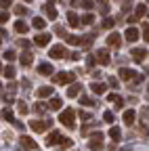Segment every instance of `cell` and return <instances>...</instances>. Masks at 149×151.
<instances>
[{
	"label": "cell",
	"instance_id": "1",
	"mask_svg": "<svg viewBox=\"0 0 149 151\" xmlns=\"http://www.w3.org/2000/svg\"><path fill=\"white\" fill-rule=\"evenodd\" d=\"M73 118H76V111H73L71 107H67V109L61 113V118H59V120H61V124H63V126L73 128V126H76V124H73Z\"/></svg>",
	"mask_w": 149,
	"mask_h": 151
},
{
	"label": "cell",
	"instance_id": "2",
	"mask_svg": "<svg viewBox=\"0 0 149 151\" xmlns=\"http://www.w3.org/2000/svg\"><path fill=\"white\" fill-rule=\"evenodd\" d=\"M73 80H76V73H73V71H61V73L55 76V82H57V84H69Z\"/></svg>",
	"mask_w": 149,
	"mask_h": 151
},
{
	"label": "cell",
	"instance_id": "3",
	"mask_svg": "<svg viewBox=\"0 0 149 151\" xmlns=\"http://www.w3.org/2000/svg\"><path fill=\"white\" fill-rule=\"evenodd\" d=\"M30 126H32V130L34 132H44V130H48L50 126H53V122L50 120H34V122H30Z\"/></svg>",
	"mask_w": 149,
	"mask_h": 151
},
{
	"label": "cell",
	"instance_id": "4",
	"mask_svg": "<svg viewBox=\"0 0 149 151\" xmlns=\"http://www.w3.org/2000/svg\"><path fill=\"white\" fill-rule=\"evenodd\" d=\"M88 147L92 151H99L103 147V132H95V134L90 137V141H88Z\"/></svg>",
	"mask_w": 149,
	"mask_h": 151
},
{
	"label": "cell",
	"instance_id": "5",
	"mask_svg": "<svg viewBox=\"0 0 149 151\" xmlns=\"http://www.w3.org/2000/svg\"><path fill=\"white\" fill-rule=\"evenodd\" d=\"M48 57H53V59H63V57H65V46H61V44L53 46L50 52H48Z\"/></svg>",
	"mask_w": 149,
	"mask_h": 151
},
{
	"label": "cell",
	"instance_id": "6",
	"mask_svg": "<svg viewBox=\"0 0 149 151\" xmlns=\"http://www.w3.org/2000/svg\"><path fill=\"white\" fill-rule=\"evenodd\" d=\"M19 61H21V65H23V67H30V65L34 63V55H32L30 50H23V52L19 55Z\"/></svg>",
	"mask_w": 149,
	"mask_h": 151
},
{
	"label": "cell",
	"instance_id": "7",
	"mask_svg": "<svg viewBox=\"0 0 149 151\" xmlns=\"http://www.w3.org/2000/svg\"><path fill=\"white\" fill-rule=\"evenodd\" d=\"M34 42L38 44V46H46L50 42V34H38V36L34 38Z\"/></svg>",
	"mask_w": 149,
	"mask_h": 151
},
{
	"label": "cell",
	"instance_id": "8",
	"mask_svg": "<svg viewBox=\"0 0 149 151\" xmlns=\"http://www.w3.org/2000/svg\"><path fill=\"white\" fill-rule=\"evenodd\" d=\"M19 141H21L23 149H38V143H34V139H30V137H25V134H23Z\"/></svg>",
	"mask_w": 149,
	"mask_h": 151
},
{
	"label": "cell",
	"instance_id": "9",
	"mask_svg": "<svg viewBox=\"0 0 149 151\" xmlns=\"http://www.w3.org/2000/svg\"><path fill=\"white\" fill-rule=\"evenodd\" d=\"M120 42H122V38H120V34H116V32H111V34L107 36V44H109V46H120Z\"/></svg>",
	"mask_w": 149,
	"mask_h": 151
},
{
	"label": "cell",
	"instance_id": "10",
	"mask_svg": "<svg viewBox=\"0 0 149 151\" xmlns=\"http://www.w3.org/2000/svg\"><path fill=\"white\" fill-rule=\"evenodd\" d=\"M36 94H38L40 99H46V97L53 94V86H40L38 90H36Z\"/></svg>",
	"mask_w": 149,
	"mask_h": 151
},
{
	"label": "cell",
	"instance_id": "11",
	"mask_svg": "<svg viewBox=\"0 0 149 151\" xmlns=\"http://www.w3.org/2000/svg\"><path fill=\"white\" fill-rule=\"evenodd\" d=\"M132 59L135 61H143V57H147V48H132Z\"/></svg>",
	"mask_w": 149,
	"mask_h": 151
},
{
	"label": "cell",
	"instance_id": "12",
	"mask_svg": "<svg viewBox=\"0 0 149 151\" xmlns=\"http://www.w3.org/2000/svg\"><path fill=\"white\" fill-rule=\"evenodd\" d=\"M95 61H99L101 65H107V63L111 61V59H109V52H107V50H99V52H97V59H95Z\"/></svg>",
	"mask_w": 149,
	"mask_h": 151
},
{
	"label": "cell",
	"instance_id": "13",
	"mask_svg": "<svg viewBox=\"0 0 149 151\" xmlns=\"http://www.w3.org/2000/svg\"><path fill=\"white\" fill-rule=\"evenodd\" d=\"M38 73L40 76H50L53 73V65L50 63H40L38 65Z\"/></svg>",
	"mask_w": 149,
	"mask_h": 151
},
{
	"label": "cell",
	"instance_id": "14",
	"mask_svg": "<svg viewBox=\"0 0 149 151\" xmlns=\"http://www.w3.org/2000/svg\"><path fill=\"white\" fill-rule=\"evenodd\" d=\"M120 78H122V80H132V78H135V69L122 67V69H120Z\"/></svg>",
	"mask_w": 149,
	"mask_h": 151
},
{
	"label": "cell",
	"instance_id": "15",
	"mask_svg": "<svg viewBox=\"0 0 149 151\" xmlns=\"http://www.w3.org/2000/svg\"><path fill=\"white\" fill-rule=\"evenodd\" d=\"M137 38H139V32H137L135 27H126V40H128V42H135Z\"/></svg>",
	"mask_w": 149,
	"mask_h": 151
},
{
	"label": "cell",
	"instance_id": "16",
	"mask_svg": "<svg viewBox=\"0 0 149 151\" xmlns=\"http://www.w3.org/2000/svg\"><path fill=\"white\" fill-rule=\"evenodd\" d=\"M80 92H82V84H71L67 90V97H78Z\"/></svg>",
	"mask_w": 149,
	"mask_h": 151
},
{
	"label": "cell",
	"instance_id": "17",
	"mask_svg": "<svg viewBox=\"0 0 149 151\" xmlns=\"http://www.w3.org/2000/svg\"><path fill=\"white\" fill-rule=\"evenodd\" d=\"M27 29H30V27H27V23H25V21H21V19L15 23V32H17V34H25Z\"/></svg>",
	"mask_w": 149,
	"mask_h": 151
},
{
	"label": "cell",
	"instance_id": "18",
	"mask_svg": "<svg viewBox=\"0 0 149 151\" xmlns=\"http://www.w3.org/2000/svg\"><path fill=\"white\" fill-rule=\"evenodd\" d=\"M67 21H69L71 27H78V25H80V19H78L76 13H67Z\"/></svg>",
	"mask_w": 149,
	"mask_h": 151
},
{
	"label": "cell",
	"instance_id": "19",
	"mask_svg": "<svg viewBox=\"0 0 149 151\" xmlns=\"http://www.w3.org/2000/svg\"><path fill=\"white\" fill-rule=\"evenodd\" d=\"M61 105H63L61 97H53V99H50V105H48V109H61Z\"/></svg>",
	"mask_w": 149,
	"mask_h": 151
},
{
	"label": "cell",
	"instance_id": "20",
	"mask_svg": "<svg viewBox=\"0 0 149 151\" xmlns=\"http://www.w3.org/2000/svg\"><path fill=\"white\" fill-rule=\"evenodd\" d=\"M122 118H124V122H126V124L130 126V124L135 122V111H132V109H128V111H124V116H122Z\"/></svg>",
	"mask_w": 149,
	"mask_h": 151
},
{
	"label": "cell",
	"instance_id": "21",
	"mask_svg": "<svg viewBox=\"0 0 149 151\" xmlns=\"http://www.w3.org/2000/svg\"><path fill=\"white\" fill-rule=\"evenodd\" d=\"M109 137L114 139V141H120V137H122L120 128H118V126H111V128H109Z\"/></svg>",
	"mask_w": 149,
	"mask_h": 151
},
{
	"label": "cell",
	"instance_id": "22",
	"mask_svg": "<svg viewBox=\"0 0 149 151\" xmlns=\"http://www.w3.org/2000/svg\"><path fill=\"white\" fill-rule=\"evenodd\" d=\"M59 137H61V134H59L57 130H55V132H50V134L46 137V145H55V143L59 141Z\"/></svg>",
	"mask_w": 149,
	"mask_h": 151
},
{
	"label": "cell",
	"instance_id": "23",
	"mask_svg": "<svg viewBox=\"0 0 149 151\" xmlns=\"http://www.w3.org/2000/svg\"><path fill=\"white\" fill-rule=\"evenodd\" d=\"M107 99H109V103H116L118 107H122V105H124V101H122V97H120V94H109Z\"/></svg>",
	"mask_w": 149,
	"mask_h": 151
},
{
	"label": "cell",
	"instance_id": "24",
	"mask_svg": "<svg viewBox=\"0 0 149 151\" xmlns=\"http://www.w3.org/2000/svg\"><path fill=\"white\" fill-rule=\"evenodd\" d=\"M105 90H107L105 84H95V82H92V92H95V94H103Z\"/></svg>",
	"mask_w": 149,
	"mask_h": 151
},
{
	"label": "cell",
	"instance_id": "25",
	"mask_svg": "<svg viewBox=\"0 0 149 151\" xmlns=\"http://www.w3.org/2000/svg\"><path fill=\"white\" fill-rule=\"evenodd\" d=\"M2 71H4V76H6L9 80H13V78H15V67H13V65H6Z\"/></svg>",
	"mask_w": 149,
	"mask_h": 151
},
{
	"label": "cell",
	"instance_id": "26",
	"mask_svg": "<svg viewBox=\"0 0 149 151\" xmlns=\"http://www.w3.org/2000/svg\"><path fill=\"white\" fill-rule=\"evenodd\" d=\"M92 21H95V17H92V15L88 13V15H84V17L80 19V25H90Z\"/></svg>",
	"mask_w": 149,
	"mask_h": 151
},
{
	"label": "cell",
	"instance_id": "27",
	"mask_svg": "<svg viewBox=\"0 0 149 151\" xmlns=\"http://www.w3.org/2000/svg\"><path fill=\"white\" fill-rule=\"evenodd\" d=\"M46 17H48V19H57V9L48 4V6H46Z\"/></svg>",
	"mask_w": 149,
	"mask_h": 151
},
{
	"label": "cell",
	"instance_id": "28",
	"mask_svg": "<svg viewBox=\"0 0 149 151\" xmlns=\"http://www.w3.org/2000/svg\"><path fill=\"white\" fill-rule=\"evenodd\" d=\"M61 147H71V139L69 137H59V141H57Z\"/></svg>",
	"mask_w": 149,
	"mask_h": 151
},
{
	"label": "cell",
	"instance_id": "29",
	"mask_svg": "<svg viewBox=\"0 0 149 151\" xmlns=\"http://www.w3.org/2000/svg\"><path fill=\"white\" fill-rule=\"evenodd\" d=\"M34 107H36V111H38V113H40V116H42V113H44V111L48 109V105H46V103H36Z\"/></svg>",
	"mask_w": 149,
	"mask_h": 151
},
{
	"label": "cell",
	"instance_id": "30",
	"mask_svg": "<svg viewBox=\"0 0 149 151\" xmlns=\"http://www.w3.org/2000/svg\"><path fill=\"white\" fill-rule=\"evenodd\" d=\"M44 25H46V23H44V19H42V17H36V19H34V27H38V29H42Z\"/></svg>",
	"mask_w": 149,
	"mask_h": 151
},
{
	"label": "cell",
	"instance_id": "31",
	"mask_svg": "<svg viewBox=\"0 0 149 151\" xmlns=\"http://www.w3.org/2000/svg\"><path fill=\"white\" fill-rule=\"evenodd\" d=\"M103 120H105L107 124H114L116 118H114V113H111V111H105V113H103Z\"/></svg>",
	"mask_w": 149,
	"mask_h": 151
},
{
	"label": "cell",
	"instance_id": "32",
	"mask_svg": "<svg viewBox=\"0 0 149 151\" xmlns=\"http://www.w3.org/2000/svg\"><path fill=\"white\" fill-rule=\"evenodd\" d=\"M143 15H147V6L145 4H137V17H143Z\"/></svg>",
	"mask_w": 149,
	"mask_h": 151
},
{
	"label": "cell",
	"instance_id": "33",
	"mask_svg": "<svg viewBox=\"0 0 149 151\" xmlns=\"http://www.w3.org/2000/svg\"><path fill=\"white\" fill-rule=\"evenodd\" d=\"M4 59H6V61H15V59H17V55H15V50H11V48H9V50L4 52Z\"/></svg>",
	"mask_w": 149,
	"mask_h": 151
},
{
	"label": "cell",
	"instance_id": "34",
	"mask_svg": "<svg viewBox=\"0 0 149 151\" xmlns=\"http://www.w3.org/2000/svg\"><path fill=\"white\" fill-rule=\"evenodd\" d=\"M67 42H69V44H73V46H76V44L80 46V42H82V38H78V36H69V38H67Z\"/></svg>",
	"mask_w": 149,
	"mask_h": 151
},
{
	"label": "cell",
	"instance_id": "35",
	"mask_svg": "<svg viewBox=\"0 0 149 151\" xmlns=\"http://www.w3.org/2000/svg\"><path fill=\"white\" fill-rule=\"evenodd\" d=\"M2 118L9 120V122H13V118H15V116H13V109H4V111H2Z\"/></svg>",
	"mask_w": 149,
	"mask_h": 151
},
{
	"label": "cell",
	"instance_id": "36",
	"mask_svg": "<svg viewBox=\"0 0 149 151\" xmlns=\"http://www.w3.org/2000/svg\"><path fill=\"white\" fill-rule=\"evenodd\" d=\"M15 13H17V15H25V13H27V6H23V4L15 6Z\"/></svg>",
	"mask_w": 149,
	"mask_h": 151
},
{
	"label": "cell",
	"instance_id": "37",
	"mask_svg": "<svg viewBox=\"0 0 149 151\" xmlns=\"http://www.w3.org/2000/svg\"><path fill=\"white\" fill-rule=\"evenodd\" d=\"M17 105H19V111H21V113H27V109H30V107H27V103H25V101H19Z\"/></svg>",
	"mask_w": 149,
	"mask_h": 151
},
{
	"label": "cell",
	"instance_id": "38",
	"mask_svg": "<svg viewBox=\"0 0 149 151\" xmlns=\"http://www.w3.org/2000/svg\"><path fill=\"white\" fill-rule=\"evenodd\" d=\"M143 38H145V42L149 40V25H147V23L143 25Z\"/></svg>",
	"mask_w": 149,
	"mask_h": 151
},
{
	"label": "cell",
	"instance_id": "39",
	"mask_svg": "<svg viewBox=\"0 0 149 151\" xmlns=\"http://www.w3.org/2000/svg\"><path fill=\"white\" fill-rule=\"evenodd\" d=\"M114 25H116V23H114V19H109V17L103 21V27H114Z\"/></svg>",
	"mask_w": 149,
	"mask_h": 151
},
{
	"label": "cell",
	"instance_id": "40",
	"mask_svg": "<svg viewBox=\"0 0 149 151\" xmlns=\"http://www.w3.org/2000/svg\"><path fill=\"white\" fill-rule=\"evenodd\" d=\"M84 9H92V6H95V4H92V0H82V2H80Z\"/></svg>",
	"mask_w": 149,
	"mask_h": 151
},
{
	"label": "cell",
	"instance_id": "41",
	"mask_svg": "<svg viewBox=\"0 0 149 151\" xmlns=\"http://www.w3.org/2000/svg\"><path fill=\"white\" fill-rule=\"evenodd\" d=\"M0 21H9V13L6 11H0Z\"/></svg>",
	"mask_w": 149,
	"mask_h": 151
},
{
	"label": "cell",
	"instance_id": "42",
	"mask_svg": "<svg viewBox=\"0 0 149 151\" xmlns=\"http://www.w3.org/2000/svg\"><path fill=\"white\" fill-rule=\"evenodd\" d=\"M80 103H82V105H92V101H90L88 97H82V99H80Z\"/></svg>",
	"mask_w": 149,
	"mask_h": 151
},
{
	"label": "cell",
	"instance_id": "43",
	"mask_svg": "<svg viewBox=\"0 0 149 151\" xmlns=\"http://www.w3.org/2000/svg\"><path fill=\"white\" fill-rule=\"evenodd\" d=\"M13 2V0H0V6H9Z\"/></svg>",
	"mask_w": 149,
	"mask_h": 151
},
{
	"label": "cell",
	"instance_id": "44",
	"mask_svg": "<svg viewBox=\"0 0 149 151\" xmlns=\"http://www.w3.org/2000/svg\"><path fill=\"white\" fill-rule=\"evenodd\" d=\"M86 63H88V67H92V65H95V57H88V61H86Z\"/></svg>",
	"mask_w": 149,
	"mask_h": 151
},
{
	"label": "cell",
	"instance_id": "45",
	"mask_svg": "<svg viewBox=\"0 0 149 151\" xmlns=\"http://www.w3.org/2000/svg\"><path fill=\"white\" fill-rule=\"evenodd\" d=\"M109 84H111V86L116 88V86H118V80H116V78H109Z\"/></svg>",
	"mask_w": 149,
	"mask_h": 151
},
{
	"label": "cell",
	"instance_id": "46",
	"mask_svg": "<svg viewBox=\"0 0 149 151\" xmlns=\"http://www.w3.org/2000/svg\"><path fill=\"white\" fill-rule=\"evenodd\" d=\"M80 118H82V120H88L90 116H88V113H86V111H80Z\"/></svg>",
	"mask_w": 149,
	"mask_h": 151
},
{
	"label": "cell",
	"instance_id": "47",
	"mask_svg": "<svg viewBox=\"0 0 149 151\" xmlns=\"http://www.w3.org/2000/svg\"><path fill=\"white\" fill-rule=\"evenodd\" d=\"M120 151H130V149H128V147H124V149H120Z\"/></svg>",
	"mask_w": 149,
	"mask_h": 151
},
{
	"label": "cell",
	"instance_id": "48",
	"mask_svg": "<svg viewBox=\"0 0 149 151\" xmlns=\"http://www.w3.org/2000/svg\"><path fill=\"white\" fill-rule=\"evenodd\" d=\"M0 36H4V32H2V29H0Z\"/></svg>",
	"mask_w": 149,
	"mask_h": 151
},
{
	"label": "cell",
	"instance_id": "49",
	"mask_svg": "<svg viewBox=\"0 0 149 151\" xmlns=\"http://www.w3.org/2000/svg\"><path fill=\"white\" fill-rule=\"evenodd\" d=\"M0 90H2V84H0Z\"/></svg>",
	"mask_w": 149,
	"mask_h": 151
},
{
	"label": "cell",
	"instance_id": "50",
	"mask_svg": "<svg viewBox=\"0 0 149 151\" xmlns=\"http://www.w3.org/2000/svg\"><path fill=\"white\" fill-rule=\"evenodd\" d=\"M101 2H105V0H101Z\"/></svg>",
	"mask_w": 149,
	"mask_h": 151
},
{
	"label": "cell",
	"instance_id": "51",
	"mask_svg": "<svg viewBox=\"0 0 149 151\" xmlns=\"http://www.w3.org/2000/svg\"><path fill=\"white\" fill-rule=\"evenodd\" d=\"M0 44H2V40H0Z\"/></svg>",
	"mask_w": 149,
	"mask_h": 151
},
{
	"label": "cell",
	"instance_id": "52",
	"mask_svg": "<svg viewBox=\"0 0 149 151\" xmlns=\"http://www.w3.org/2000/svg\"><path fill=\"white\" fill-rule=\"evenodd\" d=\"M0 67H2V65H0Z\"/></svg>",
	"mask_w": 149,
	"mask_h": 151
},
{
	"label": "cell",
	"instance_id": "53",
	"mask_svg": "<svg viewBox=\"0 0 149 151\" xmlns=\"http://www.w3.org/2000/svg\"><path fill=\"white\" fill-rule=\"evenodd\" d=\"M27 2H30V0H27Z\"/></svg>",
	"mask_w": 149,
	"mask_h": 151
}]
</instances>
